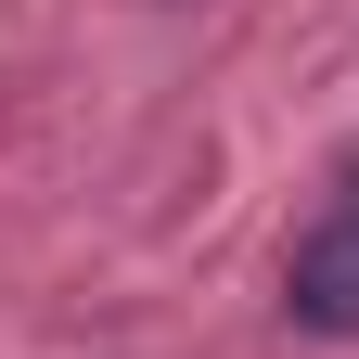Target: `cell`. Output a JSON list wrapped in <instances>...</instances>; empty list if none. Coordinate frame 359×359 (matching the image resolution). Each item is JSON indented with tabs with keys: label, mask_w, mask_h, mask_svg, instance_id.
Masks as SVG:
<instances>
[{
	"label": "cell",
	"mask_w": 359,
	"mask_h": 359,
	"mask_svg": "<svg viewBox=\"0 0 359 359\" xmlns=\"http://www.w3.org/2000/svg\"><path fill=\"white\" fill-rule=\"evenodd\" d=\"M283 321L321 334V346L359 334V218L346 205L321 218V231H295V257H283Z\"/></svg>",
	"instance_id": "cell-1"
}]
</instances>
